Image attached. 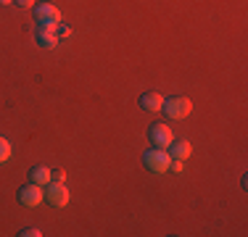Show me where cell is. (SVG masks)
I'll list each match as a JSON object with an SVG mask.
<instances>
[{
  "label": "cell",
  "instance_id": "1",
  "mask_svg": "<svg viewBox=\"0 0 248 237\" xmlns=\"http://www.w3.org/2000/svg\"><path fill=\"white\" fill-rule=\"evenodd\" d=\"M161 111H164L169 118H174V121H182V118L190 116L193 103H190V98H182V95H177V98L164 100V108H161Z\"/></svg>",
  "mask_w": 248,
  "mask_h": 237
},
{
  "label": "cell",
  "instance_id": "2",
  "mask_svg": "<svg viewBox=\"0 0 248 237\" xmlns=\"http://www.w3.org/2000/svg\"><path fill=\"white\" fill-rule=\"evenodd\" d=\"M145 166L153 171V174H164V171H169V166H172V156H169V150H164V148H153L143 156Z\"/></svg>",
  "mask_w": 248,
  "mask_h": 237
},
{
  "label": "cell",
  "instance_id": "3",
  "mask_svg": "<svg viewBox=\"0 0 248 237\" xmlns=\"http://www.w3.org/2000/svg\"><path fill=\"white\" fill-rule=\"evenodd\" d=\"M45 200H48L50 206H56V208H66L69 200H72L66 182H56V179H50V185L45 187Z\"/></svg>",
  "mask_w": 248,
  "mask_h": 237
},
{
  "label": "cell",
  "instance_id": "4",
  "mask_svg": "<svg viewBox=\"0 0 248 237\" xmlns=\"http://www.w3.org/2000/svg\"><path fill=\"white\" fill-rule=\"evenodd\" d=\"M34 16H37L40 27H53V29H56L58 24L63 21L58 5H53V3H40V5H34Z\"/></svg>",
  "mask_w": 248,
  "mask_h": 237
},
{
  "label": "cell",
  "instance_id": "5",
  "mask_svg": "<svg viewBox=\"0 0 248 237\" xmlns=\"http://www.w3.org/2000/svg\"><path fill=\"white\" fill-rule=\"evenodd\" d=\"M43 198H45V187L34 185V182H29V185L19 190V203L27 206V208H37L43 203Z\"/></svg>",
  "mask_w": 248,
  "mask_h": 237
},
{
  "label": "cell",
  "instance_id": "6",
  "mask_svg": "<svg viewBox=\"0 0 248 237\" xmlns=\"http://www.w3.org/2000/svg\"><path fill=\"white\" fill-rule=\"evenodd\" d=\"M148 134H151V142L156 148H169L174 142V132H172V127H169V124H153Z\"/></svg>",
  "mask_w": 248,
  "mask_h": 237
},
{
  "label": "cell",
  "instance_id": "7",
  "mask_svg": "<svg viewBox=\"0 0 248 237\" xmlns=\"http://www.w3.org/2000/svg\"><path fill=\"white\" fill-rule=\"evenodd\" d=\"M37 43H40V47H45V50H53V47H58L61 37H58V32H56L53 27H40Z\"/></svg>",
  "mask_w": 248,
  "mask_h": 237
},
{
  "label": "cell",
  "instance_id": "8",
  "mask_svg": "<svg viewBox=\"0 0 248 237\" xmlns=\"http://www.w3.org/2000/svg\"><path fill=\"white\" fill-rule=\"evenodd\" d=\"M164 95L161 92H145L143 98H140V108L143 111H148V114H156V111H161L164 108Z\"/></svg>",
  "mask_w": 248,
  "mask_h": 237
},
{
  "label": "cell",
  "instance_id": "9",
  "mask_svg": "<svg viewBox=\"0 0 248 237\" xmlns=\"http://www.w3.org/2000/svg\"><path fill=\"white\" fill-rule=\"evenodd\" d=\"M169 156L177 158V161H187V158L193 156V145L187 140H174L172 145H169Z\"/></svg>",
  "mask_w": 248,
  "mask_h": 237
},
{
  "label": "cell",
  "instance_id": "10",
  "mask_svg": "<svg viewBox=\"0 0 248 237\" xmlns=\"http://www.w3.org/2000/svg\"><path fill=\"white\" fill-rule=\"evenodd\" d=\"M29 179H32L34 185H40V187H48L50 179H53V171L48 169V166H34V169L29 171Z\"/></svg>",
  "mask_w": 248,
  "mask_h": 237
},
{
  "label": "cell",
  "instance_id": "11",
  "mask_svg": "<svg viewBox=\"0 0 248 237\" xmlns=\"http://www.w3.org/2000/svg\"><path fill=\"white\" fill-rule=\"evenodd\" d=\"M11 150H14V148H11V142L5 140V137H0V163H5L11 158Z\"/></svg>",
  "mask_w": 248,
  "mask_h": 237
},
{
  "label": "cell",
  "instance_id": "12",
  "mask_svg": "<svg viewBox=\"0 0 248 237\" xmlns=\"http://www.w3.org/2000/svg\"><path fill=\"white\" fill-rule=\"evenodd\" d=\"M56 32H58V37H61V40H66V37H72V29H69L66 27V24H58V27H56Z\"/></svg>",
  "mask_w": 248,
  "mask_h": 237
},
{
  "label": "cell",
  "instance_id": "13",
  "mask_svg": "<svg viewBox=\"0 0 248 237\" xmlns=\"http://www.w3.org/2000/svg\"><path fill=\"white\" fill-rule=\"evenodd\" d=\"M169 169H172L174 174H182V171H185V161H177V158H172V166H169Z\"/></svg>",
  "mask_w": 248,
  "mask_h": 237
},
{
  "label": "cell",
  "instance_id": "14",
  "mask_svg": "<svg viewBox=\"0 0 248 237\" xmlns=\"http://www.w3.org/2000/svg\"><path fill=\"white\" fill-rule=\"evenodd\" d=\"M19 235H21V237H40V235H43V232H40L37 227H29V229H21Z\"/></svg>",
  "mask_w": 248,
  "mask_h": 237
},
{
  "label": "cell",
  "instance_id": "15",
  "mask_svg": "<svg viewBox=\"0 0 248 237\" xmlns=\"http://www.w3.org/2000/svg\"><path fill=\"white\" fill-rule=\"evenodd\" d=\"M19 8H34V0H14Z\"/></svg>",
  "mask_w": 248,
  "mask_h": 237
},
{
  "label": "cell",
  "instance_id": "16",
  "mask_svg": "<svg viewBox=\"0 0 248 237\" xmlns=\"http://www.w3.org/2000/svg\"><path fill=\"white\" fill-rule=\"evenodd\" d=\"M53 179H56V182H66V171H56V174H53Z\"/></svg>",
  "mask_w": 248,
  "mask_h": 237
},
{
  "label": "cell",
  "instance_id": "17",
  "mask_svg": "<svg viewBox=\"0 0 248 237\" xmlns=\"http://www.w3.org/2000/svg\"><path fill=\"white\" fill-rule=\"evenodd\" d=\"M11 3H14V0H0V5H11Z\"/></svg>",
  "mask_w": 248,
  "mask_h": 237
}]
</instances>
